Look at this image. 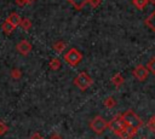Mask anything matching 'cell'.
I'll list each match as a JSON object with an SVG mask.
<instances>
[{
    "instance_id": "obj_11",
    "label": "cell",
    "mask_w": 155,
    "mask_h": 139,
    "mask_svg": "<svg viewBox=\"0 0 155 139\" xmlns=\"http://www.w3.org/2000/svg\"><path fill=\"white\" fill-rule=\"evenodd\" d=\"M1 29H2V31H4L5 34L10 35V34H12V33L15 31L16 27H15L13 24H11L8 21H5V22L2 23V25H1Z\"/></svg>"
},
{
    "instance_id": "obj_13",
    "label": "cell",
    "mask_w": 155,
    "mask_h": 139,
    "mask_svg": "<svg viewBox=\"0 0 155 139\" xmlns=\"http://www.w3.org/2000/svg\"><path fill=\"white\" fill-rule=\"evenodd\" d=\"M103 104H104V106H105L107 109H113V108L116 106V100H115L114 97H107V98L104 99Z\"/></svg>"
},
{
    "instance_id": "obj_10",
    "label": "cell",
    "mask_w": 155,
    "mask_h": 139,
    "mask_svg": "<svg viewBox=\"0 0 155 139\" xmlns=\"http://www.w3.org/2000/svg\"><path fill=\"white\" fill-rule=\"evenodd\" d=\"M6 21H8L11 24H13L15 27H17V25H19V23H21V21H22V18L19 17V15L18 13H16V12H12V13H10V16L7 17V19Z\"/></svg>"
},
{
    "instance_id": "obj_15",
    "label": "cell",
    "mask_w": 155,
    "mask_h": 139,
    "mask_svg": "<svg viewBox=\"0 0 155 139\" xmlns=\"http://www.w3.org/2000/svg\"><path fill=\"white\" fill-rule=\"evenodd\" d=\"M31 21L29 19V18H23L22 21H21V23H19V27L24 30V31H27V30H29L30 28H31Z\"/></svg>"
},
{
    "instance_id": "obj_28",
    "label": "cell",
    "mask_w": 155,
    "mask_h": 139,
    "mask_svg": "<svg viewBox=\"0 0 155 139\" xmlns=\"http://www.w3.org/2000/svg\"><path fill=\"white\" fill-rule=\"evenodd\" d=\"M140 139H148V138H145V137H143V138H140Z\"/></svg>"
},
{
    "instance_id": "obj_3",
    "label": "cell",
    "mask_w": 155,
    "mask_h": 139,
    "mask_svg": "<svg viewBox=\"0 0 155 139\" xmlns=\"http://www.w3.org/2000/svg\"><path fill=\"white\" fill-rule=\"evenodd\" d=\"M74 83H75V86H76V87H79L81 91H86L88 87H91V86H92L93 80L88 76V74H87V73L81 71V73H79V75L74 79Z\"/></svg>"
},
{
    "instance_id": "obj_9",
    "label": "cell",
    "mask_w": 155,
    "mask_h": 139,
    "mask_svg": "<svg viewBox=\"0 0 155 139\" xmlns=\"http://www.w3.org/2000/svg\"><path fill=\"white\" fill-rule=\"evenodd\" d=\"M111 83L115 86V87H120L124 82H125V79H124V76L120 74V73H116V74H114L113 76H111Z\"/></svg>"
},
{
    "instance_id": "obj_24",
    "label": "cell",
    "mask_w": 155,
    "mask_h": 139,
    "mask_svg": "<svg viewBox=\"0 0 155 139\" xmlns=\"http://www.w3.org/2000/svg\"><path fill=\"white\" fill-rule=\"evenodd\" d=\"M29 139H45V138H44V137H41L39 133H34Z\"/></svg>"
},
{
    "instance_id": "obj_21",
    "label": "cell",
    "mask_w": 155,
    "mask_h": 139,
    "mask_svg": "<svg viewBox=\"0 0 155 139\" xmlns=\"http://www.w3.org/2000/svg\"><path fill=\"white\" fill-rule=\"evenodd\" d=\"M7 131H8V127H7V124L0 121V135H4V134L7 132Z\"/></svg>"
},
{
    "instance_id": "obj_4",
    "label": "cell",
    "mask_w": 155,
    "mask_h": 139,
    "mask_svg": "<svg viewBox=\"0 0 155 139\" xmlns=\"http://www.w3.org/2000/svg\"><path fill=\"white\" fill-rule=\"evenodd\" d=\"M108 124L109 122L102 117V116H96L91 122H90V127L91 129L96 133V134H102L107 128H108Z\"/></svg>"
},
{
    "instance_id": "obj_12",
    "label": "cell",
    "mask_w": 155,
    "mask_h": 139,
    "mask_svg": "<svg viewBox=\"0 0 155 139\" xmlns=\"http://www.w3.org/2000/svg\"><path fill=\"white\" fill-rule=\"evenodd\" d=\"M145 25L148 27V28H150L153 31H155V10L150 13V16L145 19Z\"/></svg>"
},
{
    "instance_id": "obj_20",
    "label": "cell",
    "mask_w": 155,
    "mask_h": 139,
    "mask_svg": "<svg viewBox=\"0 0 155 139\" xmlns=\"http://www.w3.org/2000/svg\"><path fill=\"white\" fill-rule=\"evenodd\" d=\"M11 77H12V79H15V80L21 79V77H22V71H21L18 68L12 69V70H11Z\"/></svg>"
},
{
    "instance_id": "obj_7",
    "label": "cell",
    "mask_w": 155,
    "mask_h": 139,
    "mask_svg": "<svg viewBox=\"0 0 155 139\" xmlns=\"http://www.w3.org/2000/svg\"><path fill=\"white\" fill-rule=\"evenodd\" d=\"M16 48L22 56H28V53L31 51V45H30V42L28 40H21L16 45Z\"/></svg>"
},
{
    "instance_id": "obj_6",
    "label": "cell",
    "mask_w": 155,
    "mask_h": 139,
    "mask_svg": "<svg viewBox=\"0 0 155 139\" xmlns=\"http://www.w3.org/2000/svg\"><path fill=\"white\" fill-rule=\"evenodd\" d=\"M132 74H133V76H134L138 81H145L147 77H148V75H149V70H148L147 66H144V65H137V66L133 69Z\"/></svg>"
},
{
    "instance_id": "obj_2",
    "label": "cell",
    "mask_w": 155,
    "mask_h": 139,
    "mask_svg": "<svg viewBox=\"0 0 155 139\" xmlns=\"http://www.w3.org/2000/svg\"><path fill=\"white\" fill-rule=\"evenodd\" d=\"M82 59V53L75 48V47H71L70 50H68L64 54V60L70 65V66H75L78 65Z\"/></svg>"
},
{
    "instance_id": "obj_25",
    "label": "cell",
    "mask_w": 155,
    "mask_h": 139,
    "mask_svg": "<svg viewBox=\"0 0 155 139\" xmlns=\"http://www.w3.org/2000/svg\"><path fill=\"white\" fill-rule=\"evenodd\" d=\"M50 139H62V138H61L58 134H53V135L50 137Z\"/></svg>"
},
{
    "instance_id": "obj_1",
    "label": "cell",
    "mask_w": 155,
    "mask_h": 139,
    "mask_svg": "<svg viewBox=\"0 0 155 139\" xmlns=\"http://www.w3.org/2000/svg\"><path fill=\"white\" fill-rule=\"evenodd\" d=\"M121 117H122V120H124V122H125V124H126L127 127L133 128V129H136V131H138V129L143 126L142 118H140L134 111H132V110H127L126 112H124V114L121 115Z\"/></svg>"
},
{
    "instance_id": "obj_19",
    "label": "cell",
    "mask_w": 155,
    "mask_h": 139,
    "mask_svg": "<svg viewBox=\"0 0 155 139\" xmlns=\"http://www.w3.org/2000/svg\"><path fill=\"white\" fill-rule=\"evenodd\" d=\"M147 127H148V129L150 132L155 133V116H153V117L149 118V121L147 122Z\"/></svg>"
},
{
    "instance_id": "obj_17",
    "label": "cell",
    "mask_w": 155,
    "mask_h": 139,
    "mask_svg": "<svg viewBox=\"0 0 155 139\" xmlns=\"http://www.w3.org/2000/svg\"><path fill=\"white\" fill-rule=\"evenodd\" d=\"M148 0H132V4L138 8V10H143L145 8V6L148 5Z\"/></svg>"
},
{
    "instance_id": "obj_22",
    "label": "cell",
    "mask_w": 155,
    "mask_h": 139,
    "mask_svg": "<svg viewBox=\"0 0 155 139\" xmlns=\"http://www.w3.org/2000/svg\"><path fill=\"white\" fill-rule=\"evenodd\" d=\"M85 2H88L92 7H98L99 4H101V0H86ZM85 2H84V4H85Z\"/></svg>"
},
{
    "instance_id": "obj_16",
    "label": "cell",
    "mask_w": 155,
    "mask_h": 139,
    "mask_svg": "<svg viewBox=\"0 0 155 139\" xmlns=\"http://www.w3.org/2000/svg\"><path fill=\"white\" fill-rule=\"evenodd\" d=\"M61 65H62V63L58 58H52L50 60V69H52V70H58L61 68Z\"/></svg>"
},
{
    "instance_id": "obj_27",
    "label": "cell",
    "mask_w": 155,
    "mask_h": 139,
    "mask_svg": "<svg viewBox=\"0 0 155 139\" xmlns=\"http://www.w3.org/2000/svg\"><path fill=\"white\" fill-rule=\"evenodd\" d=\"M150 4H155V0H148Z\"/></svg>"
},
{
    "instance_id": "obj_23",
    "label": "cell",
    "mask_w": 155,
    "mask_h": 139,
    "mask_svg": "<svg viewBox=\"0 0 155 139\" xmlns=\"http://www.w3.org/2000/svg\"><path fill=\"white\" fill-rule=\"evenodd\" d=\"M15 2H16V5L19 6V7H22V6H24V5L27 4L25 0H15Z\"/></svg>"
},
{
    "instance_id": "obj_18",
    "label": "cell",
    "mask_w": 155,
    "mask_h": 139,
    "mask_svg": "<svg viewBox=\"0 0 155 139\" xmlns=\"http://www.w3.org/2000/svg\"><path fill=\"white\" fill-rule=\"evenodd\" d=\"M147 69L149 70V73L155 75V57H153L148 63H147Z\"/></svg>"
},
{
    "instance_id": "obj_14",
    "label": "cell",
    "mask_w": 155,
    "mask_h": 139,
    "mask_svg": "<svg viewBox=\"0 0 155 139\" xmlns=\"http://www.w3.org/2000/svg\"><path fill=\"white\" fill-rule=\"evenodd\" d=\"M65 47H67V45H65V42H63V41H57V42H54V44L52 45V48H53L56 52H58V53H62V52L65 50Z\"/></svg>"
},
{
    "instance_id": "obj_5",
    "label": "cell",
    "mask_w": 155,
    "mask_h": 139,
    "mask_svg": "<svg viewBox=\"0 0 155 139\" xmlns=\"http://www.w3.org/2000/svg\"><path fill=\"white\" fill-rule=\"evenodd\" d=\"M126 127H127V126L125 124V122H124L121 115H116L114 118H111V121H110L109 124H108V128H109L114 134H116L117 137H120V134L122 133V131H124Z\"/></svg>"
},
{
    "instance_id": "obj_8",
    "label": "cell",
    "mask_w": 155,
    "mask_h": 139,
    "mask_svg": "<svg viewBox=\"0 0 155 139\" xmlns=\"http://www.w3.org/2000/svg\"><path fill=\"white\" fill-rule=\"evenodd\" d=\"M136 134H137V131H136V129L130 128V127H126V128L122 131V133L120 134V138H121V139H132Z\"/></svg>"
},
{
    "instance_id": "obj_26",
    "label": "cell",
    "mask_w": 155,
    "mask_h": 139,
    "mask_svg": "<svg viewBox=\"0 0 155 139\" xmlns=\"http://www.w3.org/2000/svg\"><path fill=\"white\" fill-rule=\"evenodd\" d=\"M34 1H35V0H25V2H27V4H33Z\"/></svg>"
}]
</instances>
